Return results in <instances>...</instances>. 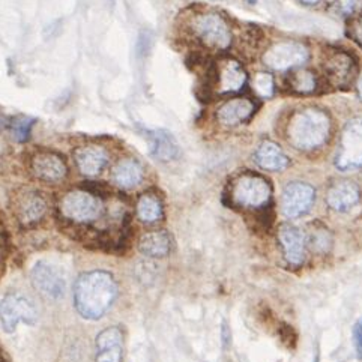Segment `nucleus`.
Masks as SVG:
<instances>
[{"instance_id": "nucleus-12", "label": "nucleus", "mask_w": 362, "mask_h": 362, "mask_svg": "<svg viewBox=\"0 0 362 362\" xmlns=\"http://www.w3.org/2000/svg\"><path fill=\"white\" fill-rule=\"evenodd\" d=\"M108 152L100 144H86L74 151V163L78 172L88 177L98 176L108 164Z\"/></svg>"}, {"instance_id": "nucleus-15", "label": "nucleus", "mask_w": 362, "mask_h": 362, "mask_svg": "<svg viewBox=\"0 0 362 362\" xmlns=\"http://www.w3.org/2000/svg\"><path fill=\"white\" fill-rule=\"evenodd\" d=\"M96 362H120L122 358V332L119 328H108L96 339Z\"/></svg>"}, {"instance_id": "nucleus-7", "label": "nucleus", "mask_w": 362, "mask_h": 362, "mask_svg": "<svg viewBox=\"0 0 362 362\" xmlns=\"http://www.w3.org/2000/svg\"><path fill=\"white\" fill-rule=\"evenodd\" d=\"M38 310L29 298L21 293H11L0 303V323L6 332H14L20 322L35 325Z\"/></svg>"}, {"instance_id": "nucleus-2", "label": "nucleus", "mask_w": 362, "mask_h": 362, "mask_svg": "<svg viewBox=\"0 0 362 362\" xmlns=\"http://www.w3.org/2000/svg\"><path fill=\"white\" fill-rule=\"evenodd\" d=\"M329 117L317 108H305L292 119L288 125V139L298 149H315L329 134Z\"/></svg>"}, {"instance_id": "nucleus-24", "label": "nucleus", "mask_w": 362, "mask_h": 362, "mask_svg": "<svg viewBox=\"0 0 362 362\" xmlns=\"http://www.w3.org/2000/svg\"><path fill=\"white\" fill-rule=\"evenodd\" d=\"M137 215L144 223H155L161 220L163 204L161 200L153 194H143L137 202Z\"/></svg>"}, {"instance_id": "nucleus-4", "label": "nucleus", "mask_w": 362, "mask_h": 362, "mask_svg": "<svg viewBox=\"0 0 362 362\" xmlns=\"http://www.w3.org/2000/svg\"><path fill=\"white\" fill-rule=\"evenodd\" d=\"M60 212L76 224H90L103 215V202L92 192L76 189L69 191L60 202Z\"/></svg>"}, {"instance_id": "nucleus-6", "label": "nucleus", "mask_w": 362, "mask_h": 362, "mask_svg": "<svg viewBox=\"0 0 362 362\" xmlns=\"http://www.w3.org/2000/svg\"><path fill=\"white\" fill-rule=\"evenodd\" d=\"M272 189L267 179L257 175H244L235 180L232 187V199L238 206L256 209L267 204Z\"/></svg>"}, {"instance_id": "nucleus-23", "label": "nucleus", "mask_w": 362, "mask_h": 362, "mask_svg": "<svg viewBox=\"0 0 362 362\" xmlns=\"http://www.w3.org/2000/svg\"><path fill=\"white\" fill-rule=\"evenodd\" d=\"M325 69L329 80L335 84H344L352 78L354 74V64L352 59L344 53L334 54L327 64H325Z\"/></svg>"}, {"instance_id": "nucleus-18", "label": "nucleus", "mask_w": 362, "mask_h": 362, "mask_svg": "<svg viewBox=\"0 0 362 362\" xmlns=\"http://www.w3.org/2000/svg\"><path fill=\"white\" fill-rule=\"evenodd\" d=\"M361 192L359 188L352 182H340L335 184L328 191V204L339 212H347L351 211L355 204L359 202Z\"/></svg>"}, {"instance_id": "nucleus-17", "label": "nucleus", "mask_w": 362, "mask_h": 362, "mask_svg": "<svg viewBox=\"0 0 362 362\" xmlns=\"http://www.w3.org/2000/svg\"><path fill=\"white\" fill-rule=\"evenodd\" d=\"M47 211L45 200L36 192H26L17 202V216L24 226L38 223Z\"/></svg>"}, {"instance_id": "nucleus-8", "label": "nucleus", "mask_w": 362, "mask_h": 362, "mask_svg": "<svg viewBox=\"0 0 362 362\" xmlns=\"http://www.w3.org/2000/svg\"><path fill=\"white\" fill-rule=\"evenodd\" d=\"M308 59V50L298 42H280L264 53L263 62L275 71L291 69L304 65Z\"/></svg>"}, {"instance_id": "nucleus-34", "label": "nucleus", "mask_w": 362, "mask_h": 362, "mask_svg": "<svg viewBox=\"0 0 362 362\" xmlns=\"http://www.w3.org/2000/svg\"><path fill=\"white\" fill-rule=\"evenodd\" d=\"M115 2H116V0H108V4H110V5H115Z\"/></svg>"}, {"instance_id": "nucleus-28", "label": "nucleus", "mask_w": 362, "mask_h": 362, "mask_svg": "<svg viewBox=\"0 0 362 362\" xmlns=\"http://www.w3.org/2000/svg\"><path fill=\"white\" fill-rule=\"evenodd\" d=\"M33 127V120L32 119H20L14 124V137L18 141H24L29 139L30 129Z\"/></svg>"}, {"instance_id": "nucleus-20", "label": "nucleus", "mask_w": 362, "mask_h": 362, "mask_svg": "<svg viewBox=\"0 0 362 362\" xmlns=\"http://www.w3.org/2000/svg\"><path fill=\"white\" fill-rule=\"evenodd\" d=\"M151 153L160 161H173L179 156V146L175 137L164 129L149 131Z\"/></svg>"}, {"instance_id": "nucleus-9", "label": "nucleus", "mask_w": 362, "mask_h": 362, "mask_svg": "<svg viewBox=\"0 0 362 362\" xmlns=\"http://www.w3.org/2000/svg\"><path fill=\"white\" fill-rule=\"evenodd\" d=\"M315 188L304 182L286 185L281 197V211L287 218H298L305 215L315 203Z\"/></svg>"}, {"instance_id": "nucleus-11", "label": "nucleus", "mask_w": 362, "mask_h": 362, "mask_svg": "<svg viewBox=\"0 0 362 362\" xmlns=\"http://www.w3.org/2000/svg\"><path fill=\"white\" fill-rule=\"evenodd\" d=\"M32 175L47 184H59L66 177L68 168L65 161L54 152L41 151L32 155L30 158Z\"/></svg>"}, {"instance_id": "nucleus-14", "label": "nucleus", "mask_w": 362, "mask_h": 362, "mask_svg": "<svg viewBox=\"0 0 362 362\" xmlns=\"http://www.w3.org/2000/svg\"><path fill=\"white\" fill-rule=\"evenodd\" d=\"M255 113V103L248 98H233L226 101L216 112L218 122L226 127H235L245 122Z\"/></svg>"}, {"instance_id": "nucleus-22", "label": "nucleus", "mask_w": 362, "mask_h": 362, "mask_svg": "<svg viewBox=\"0 0 362 362\" xmlns=\"http://www.w3.org/2000/svg\"><path fill=\"white\" fill-rule=\"evenodd\" d=\"M172 248V238L167 232L155 230L144 233L139 240L141 255L149 257H164Z\"/></svg>"}, {"instance_id": "nucleus-29", "label": "nucleus", "mask_w": 362, "mask_h": 362, "mask_svg": "<svg viewBox=\"0 0 362 362\" xmlns=\"http://www.w3.org/2000/svg\"><path fill=\"white\" fill-rule=\"evenodd\" d=\"M354 346L359 359H362V319L358 320L354 328Z\"/></svg>"}, {"instance_id": "nucleus-10", "label": "nucleus", "mask_w": 362, "mask_h": 362, "mask_svg": "<svg viewBox=\"0 0 362 362\" xmlns=\"http://www.w3.org/2000/svg\"><path fill=\"white\" fill-rule=\"evenodd\" d=\"M32 283L35 288L52 299L64 298L66 292V280L62 271L47 262H40L32 269Z\"/></svg>"}, {"instance_id": "nucleus-32", "label": "nucleus", "mask_w": 362, "mask_h": 362, "mask_svg": "<svg viewBox=\"0 0 362 362\" xmlns=\"http://www.w3.org/2000/svg\"><path fill=\"white\" fill-rule=\"evenodd\" d=\"M358 92H359V96L362 98V76L359 77V81H358Z\"/></svg>"}, {"instance_id": "nucleus-13", "label": "nucleus", "mask_w": 362, "mask_h": 362, "mask_svg": "<svg viewBox=\"0 0 362 362\" xmlns=\"http://www.w3.org/2000/svg\"><path fill=\"white\" fill-rule=\"evenodd\" d=\"M280 243L283 245L284 255L288 263L300 264L305 259V238L299 228L291 224H283L280 227Z\"/></svg>"}, {"instance_id": "nucleus-33", "label": "nucleus", "mask_w": 362, "mask_h": 362, "mask_svg": "<svg viewBox=\"0 0 362 362\" xmlns=\"http://www.w3.org/2000/svg\"><path fill=\"white\" fill-rule=\"evenodd\" d=\"M2 127H4V119L0 117V128H2Z\"/></svg>"}, {"instance_id": "nucleus-26", "label": "nucleus", "mask_w": 362, "mask_h": 362, "mask_svg": "<svg viewBox=\"0 0 362 362\" xmlns=\"http://www.w3.org/2000/svg\"><path fill=\"white\" fill-rule=\"evenodd\" d=\"M252 88L262 96V98H269L274 93V78L267 72H257L252 78Z\"/></svg>"}, {"instance_id": "nucleus-21", "label": "nucleus", "mask_w": 362, "mask_h": 362, "mask_svg": "<svg viewBox=\"0 0 362 362\" xmlns=\"http://www.w3.org/2000/svg\"><path fill=\"white\" fill-rule=\"evenodd\" d=\"M256 163L269 172H281L288 165L284 152L272 141H263L255 155Z\"/></svg>"}, {"instance_id": "nucleus-25", "label": "nucleus", "mask_w": 362, "mask_h": 362, "mask_svg": "<svg viewBox=\"0 0 362 362\" xmlns=\"http://www.w3.org/2000/svg\"><path fill=\"white\" fill-rule=\"evenodd\" d=\"M292 88L298 92H311L316 88V78L308 71H298L292 77Z\"/></svg>"}, {"instance_id": "nucleus-3", "label": "nucleus", "mask_w": 362, "mask_h": 362, "mask_svg": "<svg viewBox=\"0 0 362 362\" xmlns=\"http://www.w3.org/2000/svg\"><path fill=\"white\" fill-rule=\"evenodd\" d=\"M189 32L209 50H226L232 44V30L216 12H202L189 20Z\"/></svg>"}, {"instance_id": "nucleus-5", "label": "nucleus", "mask_w": 362, "mask_h": 362, "mask_svg": "<svg viewBox=\"0 0 362 362\" xmlns=\"http://www.w3.org/2000/svg\"><path fill=\"white\" fill-rule=\"evenodd\" d=\"M335 165L340 172H352L362 167V117L351 120L343 129Z\"/></svg>"}, {"instance_id": "nucleus-16", "label": "nucleus", "mask_w": 362, "mask_h": 362, "mask_svg": "<svg viewBox=\"0 0 362 362\" xmlns=\"http://www.w3.org/2000/svg\"><path fill=\"white\" fill-rule=\"evenodd\" d=\"M247 81V74L236 60L227 59L218 66V74H216V86L218 90L226 92H238L244 88Z\"/></svg>"}, {"instance_id": "nucleus-27", "label": "nucleus", "mask_w": 362, "mask_h": 362, "mask_svg": "<svg viewBox=\"0 0 362 362\" xmlns=\"http://www.w3.org/2000/svg\"><path fill=\"white\" fill-rule=\"evenodd\" d=\"M362 6V0H337L335 9L340 16H352Z\"/></svg>"}, {"instance_id": "nucleus-30", "label": "nucleus", "mask_w": 362, "mask_h": 362, "mask_svg": "<svg viewBox=\"0 0 362 362\" xmlns=\"http://www.w3.org/2000/svg\"><path fill=\"white\" fill-rule=\"evenodd\" d=\"M356 36H358V38H359L361 42H362V21L356 26Z\"/></svg>"}, {"instance_id": "nucleus-35", "label": "nucleus", "mask_w": 362, "mask_h": 362, "mask_svg": "<svg viewBox=\"0 0 362 362\" xmlns=\"http://www.w3.org/2000/svg\"><path fill=\"white\" fill-rule=\"evenodd\" d=\"M315 362H319V359H317V358H316V359H315Z\"/></svg>"}, {"instance_id": "nucleus-19", "label": "nucleus", "mask_w": 362, "mask_h": 362, "mask_svg": "<svg viewBox=\"0 0 362 362\" xmlns=\"http://www.w3.org/2000/svg\"><path fill=\"white\" fill-rule=\"evenodd\" d=\"M112 180L119 188L131 189L143 180V168L136 160H119L112 170Z\"/></svg>"}, {"instance_id": "nucleus-31", "label": "nucleus", "mask_w": 362, "mask_h": 362, "mask_svg": "<svg viewBox=\"0 0 362 362\" xmlns=\"http://www.w3.org/2000/svg\"><path fill=\"white\" fill-rule=\"evenodd\" d=\"M300 2L305 4V5H317L322 0H300Z\"/></svg>"}, {"instance_id": "nucleus-1", "label": "nucleus", "mask_w": 362, "mask_h": 362, "mask_svg": "<svg viewBox=\"0 0 362 362\" xmlns=\"http://www.w3.org/2000/svg\"><path fill=\"white\" fill-rule=\"evenodd\" d=\"M117 293L113 276L104 271L83 274L74 291L76 308L83 317L96 320L112 307Z\"/></svg>"}]
</instances>
